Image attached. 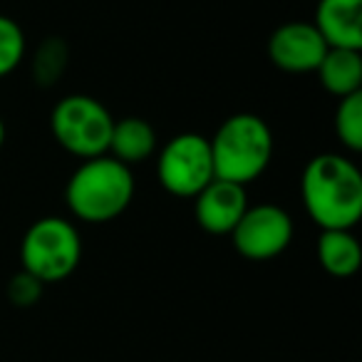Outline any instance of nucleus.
Segmentation results:
<instances>
[{"instance_id":"nucleus-1","label":"nucleus","mask_w":362,"mask_h":362,"mask_svg":"<svg viewBox=\"0 0 362 362\" xmlns=\"http://www.w3.org/2000/svg\"><path fill=\"white\" fill-rule=\"evenodd\" d=\"M305 211L315 226L355 228L362 218V174L347 156L325 151L313 156L300 176Z\"/></svg>"},{"instance_id":"nucleus-2","label":"nucleus","mask_w":362,"mask_h":362,"mask_svg":"<svg viewBox=\"0 0 362 362\" xmlns=\"http://www.w3.org/2000/svg\"><path fill=\"white\" fill-rule=\"evenodd\" d=\"M134 199L132 166L102 154L85 159L65 187V202L72 216L85 223H107L129 209Z\"/></svg>"},{"instance_id":"nucleus-3","label":"nucleus","mask_w":362,"mask_h":362,"mask_svg":"<svg viewBox=\"0 0 362 362\" xmlns=\"http://www.w3.org/2000/svg\"><path fill=\"white\" fill-rule=\"evenodd\" d=\"M216 179L251 184L273 159V132L268 122L251 112H238L221 122L209 139Z\"/></svg>"},{"instance_id":"nucleus-4","label":"nucleus","mask_w":362,"mask_h":362,"mask_svg":"<svg viewBox=\"0 0 362 362\" xmlns=\"http://www.w3.org/2000/svg\"><path fill=\"white\" fill-rule=\"evenodd\" d=\"M82 261V238L72 221L62 216H42L25 231L21 241L23 271L42 286L60 283L77 271Z\"/></svg>"},{"instance_id":"nucleus-5","label":"nucleus","mask_w":362,"mask_h":362,"mask_svg":"<svg viewBox=\"0 0 362 362\" xmlns=\"http://www.w3.org/2000/svg\"><path fill=\"white\" fill-rule=\"evenodd\" d=\"M115 117L100 100L90 95H67L50 115L55 141L77 159H95L110 151Z\"/></svg>"},{"instance_id":"nucleus-6","label":"nucleus","mask_w":362,"mask_h":362,"mask_svg":"<svg viewBox=\"0 0 362 362\" xmlns=\"http://www.w3.org/2000/svg\"><path fill=\"white\" fill-rule=\"evenodd\" d=\"M156 179L161 189L176 199H194L204 187H209L216 174L206 136L197 132L171 136L156 156Z\"/></svg>"},{"instance_id":"nucleus-7","label":"nucleus","mask_w":362,"mask_h":362,"mask_svg":"<svg viewBox=\"0 0 362 362\" xmlns=\"http://www.w3.org/2000/svg\"><path fill=\"white\" fill-rule=\"evenodd\" d=\"M293 218L286 209L276 204H258L243 211L241 221L233 226L231 243L248 261H273L278 258L293 241Z\"/></svg>"},{"instance_id":"nucleus-8","label":"nucleus","mask_w":362,"mask_h":362,"mask_svg":"<svg viewBox=\"0 0 362 362\" xmlns=\"http://www.w3.org/2000/svg\"><path fill=\"white\" fill-rule=\"evenodd\" d=\"M327 52V42L317 33L313 23L291 21L276 28L268 40V57L283 72H315L322 55Z\"/></svg>"},{"instance_id":"nucleus-9","label":"nucleus","mask_w":362,"mask_h":362,"mask_svg":"<svg viewBox=\"0 0 362 362\" xmlns=\"http://www.w3.org/2000/svg\"><path fill=\"white\" fill-rule=\"evenodd\" d=\"M248 209L246 187L233 181L214 179L209 187L194 197V218L206 233L226 236L241 221L243 211Z\"/></svg>"},{"instance_id":"nucleus-10","label":"nucleus","mask_w":362,"mask_h":362,"mask_svg":"<svg viewBox=\"0 0 362 362\" xmlns=\"http://www.w3.org/2000/svg\"><path fill=\"white\" fill-rule=\"evenodd\" d=\"M313 25L327 47L362 50V0H315Z\"/></svg>"},{"instance_id":"nucleus-11","label":"nucleus","mask_w":362,"mask_h":362,"mask_svg":"<svg viewBox=\"0 0 362 362\" xmlns=\"http://www.w3.org/2000/svg\"><path fill=\"white\" fill-rule=\"evenodd\" d=\"M320 268L332 278H350L360 271L362 248L352 228H322L315 243Z\"/></svg>"},{"instance_id":"nucleus-12","label":"nucleus","mask_w":362,"mask_h":362,"mask_svg":"<svg viewBox=\"0 0 362 362\" xmlns=\"http://www.w3.org/2000/svg\"><path fill=\"white\" fill-rule=\"evenodd\" d=\"M315 72L322 90L335 95L337 100L362 92V50L327 47Z\"/></svg>"},{"instance_id":"nucleus-13","label":"nucleus","mask_w":362,"mask_h":362,"mask_svg":"<svg viewBox=\"0 0 362 362\" xmlns=\"http://www.w3.org/2000/svg\"><path fill=\"white\" fill-rule=\"evenodd\" d=\"M154 151H156V132L149 122L141 119V117L115 119L110 151L107 154L115 156L122 164L134 166L139 161H146Z\"/></svg>"},{"instance_id":"nucleus-14","label":"nucleus","mask_w":362,"mask_h":362,"mask_svg":"<svg viewBox=\"0 0 362 362\" xmlns=\"http://www.w3.org/2000/svg\"><path fill=\"white\" fill-rule=\"evenodd\" d=\"M335 134L350 151L362 149V92L347 95L335 110Z\"/></svg>"},{"instance_id":"nucleus-15","label":"nucleus","mask_w":362,"mask_h":362,"mask_svg":"<svg viewBox=\"0 0 362 362\" xmlns=\"http://www.w3.org/2000/svg\"><path fill=\"white\" fill-rule=\"evenodd\" d=\"M23 57H25V33L13 18L0 16V77L16 72Z\"/></svg>"},{"instance_id":"nucleus-16","label":"nucleus","mask_w":362,"mask_h":362,"mask_svg":"<svg viewBox=\"0 0 362 362\" xmlns=\"http://www.w3.org/2000/svg\"><path fill=\"white\" fill-rule=\"evenodd\" d=\"M67 67V45L57 37H50L40 45L35 55V65H33V72H35L37 85H55L57 77L65 72Z\"/></svg>"},{"instance_id":"nucleus-17","label":"nucleus","mask_w":362,"mask_h":362,"mask_svg":"<svg viewBox=\"0 0 362 362\" xmlns=\"http://www.w3.org/2000/svg\"><path fill=\"white\" fill-rule=\"evenodd\" d=\"M42 288H45V286H42L35 276H30L28 271H21V273H16V276L11 278V283H8V298H11L13 305L30 308V305H35V303L40 300Z\"/></svg>"},{"instance_id":"nucleus-18","label":"nucleus","mask_w":362,"mask_h":362,"mask_svg":"<svg viewBox=\"0 0 362 362\" xmlns=\"http://www.w3.org/2000/svg\"><path fill=\"white\" fill-rule=\"evenodd\" d=\"M3 144H6V122L0 117V149H3Z\"/></svg>"}]
</instances>
